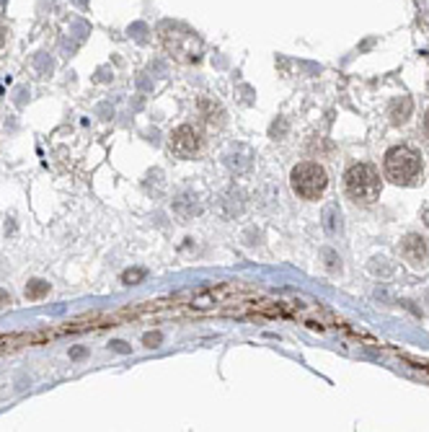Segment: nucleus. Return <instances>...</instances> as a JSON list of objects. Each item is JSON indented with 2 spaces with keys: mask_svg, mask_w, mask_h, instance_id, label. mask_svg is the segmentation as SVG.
<instances>
[{
  "mask_svg": "<svg viewBox=\"0 0 429 432\" xmlns=\"http://www.w3.org/2000/svg\"><path fill=\"white\" fill-rule=\"evenodd\" d=\"M421 169H424L421 155L408 145H396L386 153V179H390L393 184H401V186L417 184Z\"/></svg>",
  "mask_w": 429,
  "mask_h": 432,
  "instance_id": "1",
  "label": "nucleus"
},
{
  "mask_svg": "<svg viewBox=\"0 0 429 432\" xmlns=\"http://www.w3.org/2000/svg\"><path fill=\"white\" fill-rule=\"evenodd\" d=\"M344 186L349 199L357 205H373L380 197V176L370 163H354L344 176Z\"/></svg>",
  "mask_w": 429,
  "mask_h": 432,
  "instance_id": "2",
  "label": "nucleus"
},
{
  "mask_svg": "<svg viewBox=\"0 0 429 432\" xmlns=\"http://www.w3.org/2000/svg\"><path fill=\"white\" fill-rule=\"evenodd\" d=\"M290 184H292V192L302 199H318L323 197L326 186H329V173L323 169L321 163H298L290 173Z\"/></svg>",
  "mask_w": 429,
  "mask_h": 432,
  "instance_id": "3",
  "label": "nucleus"
},
{
  "mask_svg": "<svg viewBox=\"0 0 429 432\" xmlns=\"http://www.w3.org/2000/svg\"><path fill=\"white\" fill-rule=\"evenodd\" d=\"M168 148H171V153L176 158H184V161H186V158H194L197 153L202 151V135H199V130L192 127V125H182V127H176V130L171 132Z\"/></svg>",
  "mask_w": 429,
  "mask_h": 432,
  "instance_id": "4",
  "label": "nucleus"
},
{
  "mask_svg": "<svg viewBox=\"0 0 429 432\" xmlns=\"http://www.w3.org/2000/svg\"><path fill=\"white\" fill-rule=\"evenodd\" d=\"M398 251H401V257H404L411 267H417V270H424L429 264V244L424 236H417V233L406 236L398 244Z\"/></svg>",
  "mask_w": 429,
  "mask_h": 432,
  "instance_id": "5",
  "label": "nucleus"
},
{
  "mask_svg": "<svg viewBox=\"0 0 429 432\" xmlns=\"http://www.w3.org/2000/svg\"><path fill=\"white\" fill-rule=\"evenodd\" d=\"M408 114H411V98H398V101H393V107H390V119L396 122V125H404L408 119Z\"/></svg>",
  "mask_w": 429,
  "mask_h": 432,
  "instance_id": "6",
  "label": "nucleus"
},
{
  "mask_svg": "<svg viewBox=\"0 0 429 432\" xmlns=\"http://www.w3.org/2000/svg\"><path fill=\"white\" fill-rule=\"evenodd\" d=\"M47 292H50V282H44V280H32L26 285V298H29V301H39Z\"/></svg>",
  "mask_w": 429,
  "mask_h": 432,
  "instance_id": "7",
  "label": "nucleus"
},
{
  "mask_svg": "<svg viewBox=\"0 0 429 432\" xmlns=\"http://www.w3.org/2000/svg\"><path fill=\"white\" fill-rule=\"evenodd\" d=\"M145 274H148L145 270H127L124 274H122V282H124V285H138Z\"/></svg>",
  "mask_w": 429,
  "mask_h": 432,
  "instance_id": "8",
  "label": "nucleus"
},
{
  "mask_svg": "<svg viewBox=\"0 0 429 432\" xmlns=\"http://www.w3.org/2000/svg\"><path fill=\"white\" fill-rule=\"evenodd\" d=\"M158 342H161V334H148L145 336V345L148 347H158Z\"/></svg>",
  "mask_w": 429,
  "mask_h": 432,
  "instance_id": "9",
  "label": "nucleus"
},
{
  "mask_svg": "<svg viewBox=\"0 0 429 432\" xmlns=\"http://www.w3.org/2000/svg\"><path fill=\"white\" fill-rule=\"evenodd\" d=\"M424 132H427V138H429V111H427V117H424Z\"/></svg>",
  "mask_w": 429,
  "mask_h": 432,
  "instance_id": "10",
  "label": "nucleus"
}]
</instances>
